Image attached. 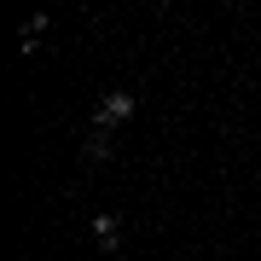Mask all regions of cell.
Instances as JSON below:
<instances>
[{
  "instance_id": "obj_3",
  "label": "cell",
  "mask_w": 261,
  "mask_h": 261,
  "mask_svg": "<svg viewBox=\"0 0 261 261\" xmlns=\"http://www.w3.org/2000/svg\"><path fill=\"white\" fill-rule=\"evenodd\" d=\"M53 29V12H29L23 18V35H18V47L23 53H41V35H47Z\"/></svg>"
},
{
  "instance_id": "obj_4",
  "label": "cell",
  "mask_w": 261,
  "mask_h": 261,
  "mask_svg": "<svg viewBox=\"0 0 261 261\" xmlns=\"http://www.w3.org/2000/svg\"><path fill=\"white\" fill-rule=\"evenodd\" d=\"M82 151H87V157H93V163H111V157H116V140H111V134H93V128H87Z\"/></svg>"
},
{
  "instance_id": "obj_2",
  "label": "cell",
  "mask_w": 261,
  "mask_h": 261,
  "mask_svg": "<svg viewBox=\"0 0 261 261\" xmlns=\"http://www.w3.org/2000/svg\"><path fill=\"white\" fill-rule=\"evenodd\" d=\"M87 232H93V244L105 255H116L122 250V232H128V221H122V209H93L87 215Z\"/></svg>"
},
{
  "instance_id": "obj_1",
  "label": "cell",
  "mask_w": 261,
  "mask_h": 261,
  "mask_svg": "<svg viewBox=\"0 0 261 261\" xmlns=\"http://www.w3.org/2000/svg\"><path fill=\"white\" fill-rule=\"evenodd\" d=\"M134 111H140V93H134V87H111V93H99V105H93V134H111V140H116V128H128Z\"/></svg>"
}]
</instances>
